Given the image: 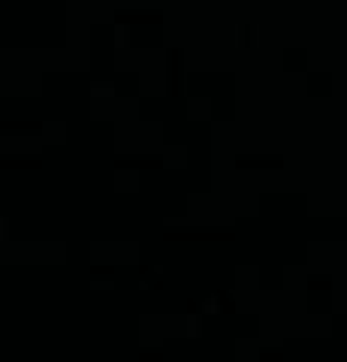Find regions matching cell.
Segmentation results:
<instances>
[]
</instances>
